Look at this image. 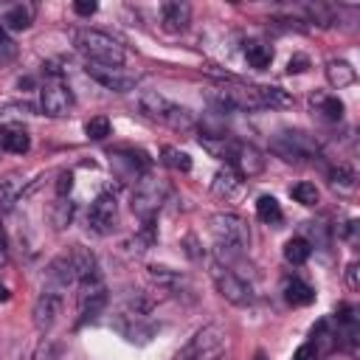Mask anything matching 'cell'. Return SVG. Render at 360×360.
<instances>
[{"label":"cell","instance_id":"obj_25","mask_svg":"<svg viewBox=\"0 0 360 360\" xmlns=\"http://www.w3.org/2000/svg\"><path fill=\"white\" fill-rule=\"evenodd\" d=\"M309 253H312V245H309L304 236H295V239H290V242L284 245V259H287L290 264H304V262L309 259Z\"/></svg>","mask_w":360,"mask_h":360},{"label":"cell","instance_id":"obj_16","mask_svg":"<svg viewBox=\"0 0 360 360\" xmlns=\"http://www.w3.org/2000/svg\"><path fill=\"white\" fill-rule=\"evenodd\" d=\"M34 14L37 8L31 3H11L0 11V28H8V31H25L31 22H34Z\"/></svg>","mask_w":360,"mask_h":360},{"label":"cell","instance_id":"obj_31","mask_svg":"<svg viewBox=\"0 0 360 360\" xmlns=\"http://www.w3.org/2000/svg\"><path fill=\"white\" fill-rule=\"evenodd\" d=\"M14 200H17V180H14V177H6V180L0 183V205L8 211V208L14 205Z\"/></svg>","mask_w":360,"mask_h":360},{"label":"cell","instance_id":"obj_13","mask_svg":"<svg viewBox=\"0 0 360 360\" xmlns=\"http://www.w3.org/2000/svg\"><path fill=\"white\" fill-rule=\"evenodd\" d=\"M62 292L59 290H48V287H42V292H39V298H37V304H34V326L39 329V332H48L51 326H53V321H56V315L62 312Z\"/></svg>","mask_w":360,"mask_h":360},{"label":"cell","instance_id":"obj_32","mask_svg":"<svg viewBox=\"0 0 360 360\" xmlns=\"http://www.w3.org/2000/svg\"><path fill=\"white\" fill-rule=\"evenodd\" d=\"M96 8H98L96 0H76V3H73V11H76L79 17H90V14H96Z\"/></svg>","mask_w":360,"mask_h":360},{"label":"cell","instance_id":"obj_26","mask_svg":"<svg viewBox=\"0 0 360 360\" xmlns=\"http://www.w3.org/2000/svg\"><path fill=\"white\" fill-rule=\"evenodd\" d=\"M160 155H163L160 160H163L169 169H174V172H188V169H191V158H188L186 152L174 149V146H163Z\"/></svg>","mask_w":360,"mask_h":360},{"label":"cell","instance_id":"obj_6","mask_svg":"<svg viewBox=\"0 0 360 360\" xmlns=\"http://www.w3.org/2000/svg\"><path fill=\"white\" fill-rule=\"evenodd\" d=\"M211 278H214V284H217V292H219L228 304H233V307H250V304L256 301L253 287H250L242 276H236L228 264L211 262Z\"/></svg>","mask_w":360,"mask_h":360},{"label":"cell","instance_id":"obj_1","mask_svg":"<svg viewBox=\"0 0 360 360\" xmlns=\"http://www.w3.org/2000/svg\"><path fill=\"white\" fill-rule=\"evenodd\" d=\"M73 45L87 59V65H107V68H121L124 65V48L104 31L79 28L73 34Z\"/></svg>","mask_w":360,"mask_h":360},{"label":"cell","instance_id":"obj_36","mask_svg":"<svg viewBox=\"0 0 360 360\" xmlns=\"http://www.w3.org/2000/svg\"><path fill=\"white\" fill-rule=\"evenodd\" d=\"M346 281H349V290H357V287H360V284H357V264H354V262L346 267Z\"/></svg>","mask_w":360,"mask_h":360},{"label":"cell","instance_id":"obj_38","mask_svg":"<svg viewBox=\"0 0 360 360\" xmlns=\"http://www.w3.org/2000/svg\"><path fill=\"white\" fill-rule=\"evenodd\" d=\"M0 253H3V231H0Z\"/></svg>","mask_w":360,"mask_h":360},{"label":"cell","instance_id":"obj_7","mask_svg":"<svg viewBox=\"0 0 360 360\" xmlns=\"http://www.w3.org/2000/svg\"><path fill=\"white\" fill-rule=\"evenodd\" d=\"M225 352V335L219 326H202L174 354V360H219Z\"/></svg>","mask_w":360,"mask_h":360},{"label":"cell","instance_id":"obj_3","mask_svg":"<svg viewBox=\"0 0 360 360\" xmlns=\"http://www.w3.org/2000/svg\"><path fill=\"white\" fill-rule=\"evenodd\" d=\"M211 233L217 239V248L222 253H242L248 248V222L236 214H214L211 217Z\"/></svg>","mask_w":360,"mask_h":360},{"label":"cell","instance_id":"obj_29","mask_svg":"<svg viewBox=\"0 0 360 360\" xmlns=\"http://www.w3.org/2000/svg\"><path fill=\"white\" fill-rule=\"evenodd\" d=\"M290 194L295 197V202H301V205H315L318 202V188H315V183H295L292 188H290Z\"/></svg>","mask_w":360,"mask_h":360},{"label":"cell","instance_id":"obj_10","mask_svg":"<svg viewBox=\"0 0 360 360\" xmlns=\"http://www.w3.org/2000/svg\"><path fill=\"white\" fill-rule=\"evenodd\" d=\"M87 76H90L93 82H98L104 90H112V93H129V90H135V84H138V76L129 73V70H124V65H121V68L87 65Z\"/></svg>","mask_w":360,"mask_h":360},{"label":"cell","instance_id":"obj_33","mask_svg":"<svg viewBox=\"0 0 360 360\" xmlns=\"http://www.w3.org/2000/svg\"><path fill=\"white\" fill-rule=\"evenodd\" d=\"M309 68V59L304 56V53H295L290 62H287V73H301V70H307Z\"/></svg>","mask_w":360,"mask_h":360},{"label":"cell","instance_id":"obj_14","mask_svg":"<svg viewBox=\"0 0 360 360\" xmlns=\"http://www.w3.org/2000/svg\"><path fill=\"white\" fill-rule=\"evenodd\" d=\"M239 177H256L262 169H264V155L253 146V143H242L236 141L233 152H231V160H228Z\"/></svg>","mask_w":360,"mask_h":360},{"label":"cell","instance_id":"obj_4","mask_svg":"<svg viewBox=\"0 0 360 360\" xmlns=\"http://www.w3.org/2000/svg\"><path fill=\"white\" fill-rule=\"evenodd\" d=\"M270 152L278 155L287 163H304L309 158H318V141L298 129H284L270 141Z\"/></svg>","mask_w":360,"mask_h":360},{"label":"cell","instance_id":"obj_19","mask_svg":"<svg viewBox=\"0 0 360 360\" xmlns=\"http://www.w3.org/2000/svg\"><path fill=\"white\" fill-rule=\"evenodd\" d=\"M284 298L292 307H307V304L315 301V290L307 281H301V278H287L284 281Z\"/></svg>","mask_w":360,"mask_h":360},{"label":"cell","instance_id":"obj_24","mask_svg":"<svg viewBox=\"0 0 360 360\" xmlns=\"http://www.w3.org/2000/svg\"><path fill=\"white\" fill-rule=\"evenodd\" d=\"M256 217H259L262 222H267V225H276V222L281 219V205H278V200L270 197V194H262V197L256 200Z\"/></svg>","mask_w":360,"mask_h":360},{"label":"cell","instance_id":"obj_20","mask_svg":"<svg viewBox=\"0 0 360 360\" xmlns=\"http://www.w3.org/2000/svg\"><path fill=\"white\" fill-rule=\"evenodd\" d=\"M211 191L217 194V197H233L236 191H239V174L233 172V169H219L217 174H214V183H211Z\"/></svg>","mask_w":360,"mask_h":360},{"label":"cell","instance_id":"obj_34","mask_svg":"<svg viewBox=\"0 0 360 360\" xmlns=\"http://www.w3.org/2000/svg\"><path fill=\"white\" fill-rule=\"evenodd\" d=\"M70 186H73V174H70V172H62V174H59V183H56V194L65 197V194L70 191Z\"/></svg>","mask_w":360,"mask_h":360},{"label":"cell","instance_id":"obj_23","mask_svg":"<svg viewBox=\"0 0 360 360\" xmlns=\"http://www.w3.org/2000/svg\"><path fill=\"white\" fill-rule=\"evenodd\" d=\"M256 93H259L262 107H270V110H284L292 104V96L281 87H256Z\"/></svg>","mask_w":360,"mask_h":360},{"label":"cell","instance_id":"obj_5","mask_svg":"<svg viewBox=\"0 0 360 360\" xmlns=\"http://www.w3.org/2000/svg\"><path fill=\"white\" fill-rule=\"evenodd\" d=\"M163 200H166V183L158 180V177L143 174V177L138 180L135 191H132V214H135L143 225H152V219H155V214L160 211Z\"/></svg>","mask_w":360,"mask_h":360},{"label":"cell","instance_id":"obj_35","mask_svg":"<svg viewBox=\"0 0 360 360\" xmlns=\"http://www.w3.org/2000/svg\"><path fill=\"white\" fill-rule=\"evenodd\" d=\"M292 360H315V343H304V346H298V352L292 354Z\"/></svg>","mask_w":360,"mask_h":360},{"label":"cell","instance_id":"obj_17","mask_svg":"<svg viewBox=\"0 0 360 360\" xmlns=\"http://www.w3.org/2000/svg\"><path fill=\"white\" fill-rule=\"evenodd\" d=\"M0 149L6 152H14V155H25L31 149V138L22 127L17 124H3L0 127Z\"/></svg>","mask_w":360,"mask_h":360},{"label":"cell","instance_id":"obj_18","mask_svg":"<svg viewBox=\"0 0 360 360\" xmlns=\"http://www.w3.org/2000/svg\"><path fill=\"white\" fill-rule=\"evenodd\" d=\"M326 79H329V84H332L335 90H343V87L354 84L357 73H354V68H352L349 62H343V59H332V62H326Z\"/></svg>","mask_w":360,"mask_h":360},{"label":"cell","instance_id":"obj_9","mask_svg":"<svg viewBox=\"0 0 360 360\" xmlns=\"http://www.w3.org/2000/svg\"><path fill=\"white\" fill-rule=\"evenodd\" d=\"M70 107H73V96H70V90L59 79H51V82H45L39 87V110L45 115L62 118V115L70 112Z\"/></svg>","mask_w":360,"mask_h":360},{"label":"cell","instance_id":"obj_37","mask_svg":"<svg viewBox=\"0 0 360 360\" xmlns=\"http://www.w3.org/2000/svg\"><path fill=\"white\" fill-rule=\"evenodd\" d=\"M0 301H8V290H6V284H0Z\"/></svg>","mask_w":360,"mask_h":360},{"label":"cell","instance_id":"obj_30","mask_svg":"<svg viewBox=\"0 0 360 360\" xmlns=\"http://www.w3.org/2000/svg\"><path fill=\"white\" fill-rule=\"evenodd\" d=\"M14 56H17V42L6 34V28H0V68L14 62Z\"/></svg>","mask_w":360,"mask_h":360},{"label":"cell","instance_id":"obj_28","mask_svg":"<svg viewBox=\"0 0 360 360\" xmlns=\"http://www.w3.org/2000/svg\"><path fill=\"white\" fill-rule=\"evenodd\" d=\"M110 118H104V115H96V118H90L87 124H84V135L90 138V141H104L107 135H110Z\"/></svg>","mask_w":360,"mask_h":360},{"label":"cell","instance_id":"obj_15","mask_svg":"<svg viewBox=\"0 0 360 360\" xmlns=\"http://www.w3.org/2000/svg\"><path fill=\"white\" fill-rule=\"evenodd\" d=\"M160 20H163V28L172 31V34H180L188 28L191 22V6L183 3V0H169L160 6Z\"/></svg>","mask_w":360,"mask_h":360},{"label":"cell","instance_id":"obj_21","mask_svg":"<svg viewBox=\"0 0 360 360\" xmlns=\"http://www.w3.org/2000/svg\"><path fill=\"white\" fill-rule=\"evenodd\" d=\"M329 183H332V188H335L338 194H352V191H354V186H357V174H354V169H352V166L340 163L338 169H332V172H329Z\"/></svg>","mask_w":360,"mask_h":360},{"label":"cell","instance_id":"obj_2","mask_svg":"<svg viewBox=\"0 0 360 360\" xmlns=\"http://www.w3.org/2000/svg\"><path fill=\"white\" fill-rule=\"evenodd\" d=\"M138 110H141V115H146V118H152L158 124H166L172 129H191L194 127L191 110L169 101L160 93H141L138 96Z\"/></svg>","mask_w":360,"mask_h":360},{"label":"cell","instance_id":"obj_12","mask_svg":"<svg viewBox=\"0 0 360 360\" xmlns=\"http://www.w3.org/2000/svg\"><path fill=\"white\" fill-rule=\"evenodd\" d=\"M115 217H118V202L112 194H98L93 202H90V211H87V225L96 231V233H110L115 228Z\"/></svg>","mask_w":360,"mask_h":360},{"label":"cell","instance_id":"obj_11","mask_svg":"<svg viewBox=\"0 0 360 360\" xmlns=\"http://www.w3.org/2000/svg\"><path fill=\"white\" fill-rule=\"evenodd\" d=\"M110 166L121 180H141L149 169V158L141 149H118L110 155Z\"/></svg>","mask_w":360,"mask_h":360},{"label":"cell","instance_id":"obj_8","mask_svg":"<svg viewBox=\"0 0 360 360\" xmlns=\"http://www.w3.org/2000/svg\"><path fill=\"white\" fill-rule=\"evenodd\" d=\"M76 287H79V298H76V304H79V321H93L104 309V304H107V287H104L101 273L87 276Z\"/></svg>","mask_w":360,"mask_h":360},{"label":"cell","instance_id":"obj_22","mask_svg":"<svg viewBox=\"0 0 360 360\" xmlns=\"http://www.w3.org/2000/svg\"><path fill=\"white\" fill-rule=\"evenodd\" d=\"M245 56H248V62L253 65V68H259V70H264L270 62H273V48L267 45V42H259V39H250L248 45H245Z\"/></svg>","mask_w":360,"mask_h":360},{"label":"cell","instance_id":"obj_27","mask_svg":"<svg viewBox=\"0 0 360 360\" xmlns=\"http://www.w3.org/2000/svg\"><path fill=\"white\" fill-rule=\"evenodd\" d=\"M318 112L326 121H340L343 118V101L338 96H321L318 98Z\"/></svg>","mask_w":360,"mask_h":360}]
</instances>
